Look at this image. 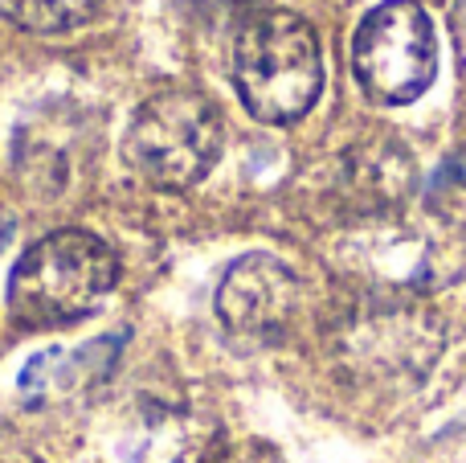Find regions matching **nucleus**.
Segmentation results:
<instances>
[{
  "mask_svg": "<svg viewBox=\"0 0 466 463\" xmlns=\"http://www.w3.org/2000/svg\"><path fill=\"white\" fill-rule=\"evenodd\" d=\"M339 262L369 295L413 300L446 287L466 267V230L446 213H369L339 246Z\"/></svg>",
  "mask_w": 466,
  "mask_h": 463,
  "instance_id": "nucleus-1",
  "label": "nucleus"
},
{
  "mask_svg": "<svg viewBox=\"0 0 466 463\" xmlns=\"http://www.w3.org/2000/svg\"><path fill=\"white\" fill-rule=\"evenodd\" d=\"M233 87L246 111L262 123H295L323 90V54L315 29L295 13L262 8L238 25Z\"/></svg>",
  "mask_w": 466,
  "mask_h": 463,
  "instance_id": "nucleus-2",
  "label": "nucleus"
},
{
  "mask_svg": "<svg viewBox=\"0 0 466 463\" xmlns=\"http://www.w3.org/2000/svg\"><path fill=\"white\" fill-rule=\"evenodd\" d=\"M119 262L98 234L54 230L8 275V312L25 328H57L90 316L115 287Z\"/></svg>",
  "mask_w": 466,
  "mask_h": 463,
  "instance_id": "nucleus-3",
  "label": "nucleus"
},
{
  "mask_svg": "<svg viewBox=\"0 0 466 463\" xmlns=\"http://www.w3.org/2000/svg\"><path fill=\"white\" fill-rule=\"evenodd\" d=\"M221 156V115L201 90L168 87L144 98L127 128V160L156 189H193Z\"/></svg>",
  "mask_w": 466,
  "mask_h": 463,
  "instance_id": "nucleus-4",
  "label": "nucleus"
},
{
  "mask_svg": "<svg viewBox=\"0 0 466 463\" xmlns=\"http://www.w3.org/2000/svg\"><path fill=\"white\" fill-rule=\"evenodd\" d=\"M352 70L377 103L401 107L430 90L438 70L434 25L413 0H389L360 21Z\"/></svg>",
  "mask_w": 466,
  "mask_h": 463,
  "instance_id": "nucleus-5",
  "label": "nucleus"
},
{
  "mask_svg": "<svg viewBox=\"0 0 466 463\" xmlns=\"http://www.w3.org/2000/svg\"><path fill=\"white\" fill-rule=\"evenodd\" d=\"M442 349L438 320L413 300L369 295L364 312H356L339 333V353L364 377H421Z\"/></svg>",
  "mask_w": 466,
  "mask_h": 463,
  "instance_id": "nucleus-6",
  "label": "nucleus"
},
{
  "mask_svg": "<svg viewBox=\"0 0 466 463\" xmlns=\"http://www.w3.org/2000/svg\"><path fill=\"white\" fill-rule=\"evenodd\" d=\"M221 324L246 341H282L299 316V279L274 254H246L218 287Z\"/></svg>",
  "mask_w": 466,
  "mask_h": 463,
  "instance_id": "nucleus-7",
  "label": "nucleus"
},
{
  "mask_svg": "<svg viewBox=\"0 0 466 463\" xmlns=\"http://www.w3.org/2000/svg\"><path fill=\"white\" fill-rule=\"evenodd\" d=\"M229 451L221 431L197 415L160 410L131 439V463H226Z\"/></svg>",
  "mask_w": 466,
  "mask_h": 463,
  "instance_id": "nucleus-8",
  "label": "nucleus"
},
{
  "mask_svg": "<svg viewBox=\"0 0 466 463\" xmlns=\"http://www.w3.org/2000/svg\"><path fill=\"white\" fill-rule=\"evenodd\" d=\"M103 0H0V16L33 33H66L90 21Z\"/></svg>",
  "mask_w": 466,
  "mask_h": 463,
  "instance_id": "nucleus-9",
  "label": "nucleus"
},
{
  "mask_svg": "<svg viewBox=\"0 0 466 463\" xmlns=\"http://www.w3.org/2000/svg\"><path fill=\"white\" fill-rule=\"evenodd\" d=\"M185 13L201 16V21H249L266 8V0H180Z\"/></svg>",
  "mask_w": 466,
  "mask_h": 463,
  "instance_id": "nucleus-10",
  "label": "nucleus"
},
{
  "mask_svg": "<svg viewBox=\"0 0 466 463\" xmlns=\"http://www.w3.org/2000/svg\"><path fill=\"white\" fill-rule=\"evenodd\" d=\"M226 463H279V456H274V451L270 448H258V443H254V448H246V451H241V456L238 459H226Z\"/></svg>",
  "mask_w": 466,
  "mask_h": 463,
  "instance_id": "nucleus-11",
  "label": "nucleus"
},
{
  "mask_svg": "<svg viewBox=\"0 0 466 463\" xmlns=\"http://www.w3.org/2000/svg\"><path fill=\"white\" fill-rule=\"evenodd\" d=\"M451 29H454V41L466 49V0H454V13H451Z\"/></svg>",
  "mask_w": 466,
  "mask_h": 463,
  "instance_id": "nucleus-12",
  "label": "nucleus"
},
{
  "mask_svg": "<svg viewBox=\"0 0 466 463\" xmlns=\"http://www.w3.org/2000/svg\"><path fill=\"white\" fill-rule=\"evenodd\" d=\"M8 238H13V226H8V221H0V251L8 246Z\"/></svg>",
  "mask_w": 466,
  "mask_h": 463,
  "instance_id": "nucleus-13",
  "label": "nucleus"
}]
</instances>
